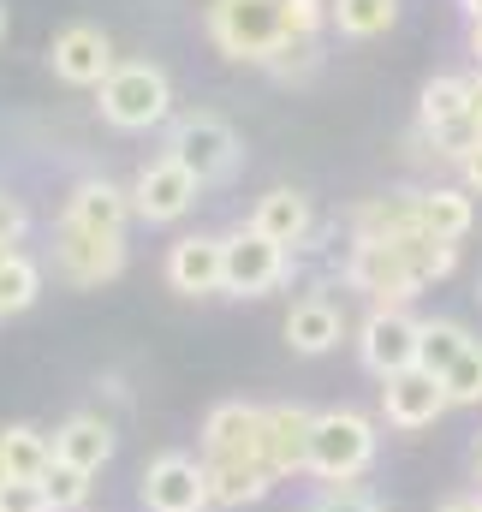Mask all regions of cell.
I'll return each instance as SVG.
<instances>
[{
    "label": "cell",
    "mask_w": 482,
    "mask_h": 512,
    "mask_svg": "<svg viewBox=\"0 0 482 512\" xmlns=\"http://www.w3.org/2000/svg\"><path fill=\"white\" fill-rule=\"evenodd\" d=\"M96 108H102L108 126L149 131L173 114V84H167V72L155 60H125V66H114V78L96 90Z\"/></svg>",
    "instance_id": "obj_1"
},
{
    "label": "cell",
    "mask_w": 482,
    "mask_h": 512,
    "mask_svg": "<svg viewBox=\"0 0 482 512\" xmlns=\"http://www.w3.org/2000/svg\"><path fill=\"white\" fill-rule=\"evenodd\" d=\"M375 423L363 411H316L310 429V471L322 483H358L363 471L375 465Z\"/></svg>",
    "instance_id": "obj_2"
},
{
    "label": "cell",
    "mask_w": 482,
    "mask_h": 512,
    "mask_svg": "<svg viewBox=\"0 0 482 512\" xmlns=\"http://www.w3.org/2000/svg\"><path fill=\"white\" fill-rule=\"evenodd\" d=\"M209 24V42L227 54V60H268L274 42L286 36V18H280V0H209L203 12Z\"/></svg>",
    "instance_id": "obj_3"
},
{
    "label": "cell",
    "mask_w": 482,
    "mask_h": 512,
    "mask_svg": "<svg viewBox=\"0 0 482 512\" xmlns=\"http://www.w3.org/2000/svg\"><path fill=\"white\" fill-rule=\"evenodd\" d=\"M167 155H173L197 185H221V179L239 173L244 143L221 114H185V120H173V131H167Z\"/></svg>",
    "instance_id": "obj_4"
},
{
    "label": "cell",
    "mask_w": 482,
    "mask_h": 512,
    "mask_svg": "<svg viewBox=\"0 0 482 512\" xmlns=\"http://www.w3.org/2000/svg\"><path fill=\"white\" fill-rule=\"evenodd\" d=\"M292 274V251H280L274 239H262L256 227H239L221 239V292L233 298H262Z\"/></svg>",
    "instance_id": "obj_5"
},
{
    "label": "cell",
    "mask_w": 482,
    "mask_h": 512,
    "mask_svg": "<svg viewBox=\"0 0 482 512\" xmlns=\"http://www.w3.org/2000/svg\"><path fill=\"white\" fill-rule=\"evenodd\" d=\"M346 286L363 292L375 310H405L423 292L417 274L405 268V256L393 251V245H352L346 251Z\"/></svg>",
    "instance_id": "obj_6"
},
{
    "label": "cell",
    "mask_w": 482,
    "mask_h": 512,
    "mask_svg": "<svg viewBox=\"0 0 482 512\" xmlns=\"http://www.w3.org/2000/svg\"><path fill=\"white\" fill-rule=\"evenodd\" d=\"M209 465L191 453H161L143 471V512H209Z\"/></svg>",
    "instance_id": "obj_7"
},
{
    "label": "cell",
    "mask_w": 482,
    "mask_h": 512,
    "mask_svg": "<svg viewBox=\"0 0 482 512\" xmlns=\"http://www.w3.org/2000/svg\"><path fill=\"white\" fill-rule=\"evenodd\" d=\"M48 66H54V78L60 84H78V90H102L108 78H114V42H108V30H96V24H66L54 42H48Z\"/></svg>",
    "instance_id": "obj_8"
},
{
    "label": "cell",
    "mask_w": 482,
    "mask_h": 512,
    "mask_svg": "<svg viewBox=\"0 0 482 512\" xmlns=\"http://www.w3.org/2000/svg\"><path fill=\"white\" fill-rule=\"evenodd\" d=\"M447 411H453V405H447L441 376H429V370H417V364L381 382V417H387V429L417 435V429H435Z\"/></svg>",
    "instance_id": "obj_9"
},
{
    "label": "cell",
    "mask_w": 482,
    "mask_h": 512,
    "mask_svg": "<svg viewBox=\"0 0 482 512\" xmlns=\"http://www.w3.org/2000/svg\"><path fill=\"white\" fill-rule=\"evenodd\" d=\"M417 334H423V322L411 316V310H369V322L358 328V358L369 376H399V370H411L417 364Z\"/></svg>",
    "instance_id": "obj_10"
},
{
    "label": "cell",
    "mask_w": 482,
    "mask_h": 512,
    "mask_svg": "<svg viewBox=\"0 0 482 512\" xmlns=\"http://www.w3.org/2000/svg\"><path fill=\"white\" fill-rule=\"evenodd\" d=\"M197 179L173 161V155H161V161H149L137 179H131V215H143V221H155V227H167V221H185L191 209H197Z\"/></svg>",
    "instance_id": "obj_11"
},
{
    "label": "cell",
    "mask_w": 482,
    "mask_h": 512,
    "mask_svg": "<svg viewBox=\"0 0 482 512\" xmlns=\"http://www.w3.org/2000/svg\"><path fill=\"white\" fill-rule=\"evenodd\" d=\"M54 262L72 286H102L125 268V233H84V227H66L54 233Z\"/></svg>",
    "instance_id": "obj_12"
},
{
    "label": "cell",
    "mask_w": 482,
    "mask_h": 512,
    "mask_svg": "<svg viewBox=\"0 0 482 512\" xmlns=\"http://www.w3.org/2000/svg\"><path fill=\"white\" fill-rule=\"evenodd\" d=\"M268 441V411L244 405V399H221L203 417V459H262Z\"/></svg>",
    "instance_id": "obj_13"
},
{
    "label": "cell",
    "mask_w": 482,
    "mask_h": 512,
    "mask_svg": "<svg viewBox=\"0 0 482 512\" xmlns=\"http://www.w3.org/2000/svg\"><path fill=\"white\" fill-rule=\"evenodd\" d=\"M310 429H316V411H304V405H268L262 465H268L274 477H298V471H310Z\"/></svg>",
    "instance_id": "obj_14"
},
{
    "label": "cell",
    "mask_w": 482,
    "mask_h": 512,
    "mask_svg": "<svg viewBox=\"0 0 482 512\" xmlns=\"http://www.w3.org/2000/svg\"><path fill=\"white\" fill-rule=\"evenodd\" d=\"M60 221H66V227H84V233H125V221H131V191H120L114 179H78Z\"/></svg>",
    "instance_id": "obj_15"
},
{
    "label": "cell",
    "mask_w": 482,
    "mask_h": 512,
    "mask_svg": "<svg viewBox=\"0 0 482 512\" xmlns=\"http://www.w3.org/2000/svg\"><path fill=\"white\" fill-rule=\"evenodd\" d=\"M54 459L72 465V471H84V477H96V471L114 459V429H108V417H90V411L66 417V423L54 429Z\"/></svg>",
    "instance_id": "obj_16"
},
{
    "label": "cell",
    "mask_w": 482,
    "mask_h": 512,
    "mask_svg": "<svg viewBox=\"0 0 482 512\" xmlns=\"http://www.w3.org/2000/svg\"><path fill=\"white\" fill-rule=\"evenodd\" d=\"M167 286L185 292V298H203V292H221V239H179L167 251Z\"/></svg>",
    "instance_id": "obj_17"
},
{
    "label": "cell",
    "mask_w": 482,
    "mask_h": 512,
    "mask_svg": "<svg viewBox=\"0 0 482 512\" xmlns=\"http://www.w3.org/2000/svg\"><path fill=\"white\" fill-rule=\"evenodd\" d=\"M340 334H346V316H340V304H328V298H298L292 316H286V346L304 352V358L334 352Z\"/></svg>",
    "instance_id": "obj_18"
},
{
    "label": "cell",
    "mask_w": 482,
    "mask_h": 512,
    "mask_svg": "<svg viewBox=\"0 0 482 512\" xmlns=\"http://www.w3.org/2000/svg\"><path fill=\"white\" fill-rule=\"evenodd\" d=\"M209 465V501L215 507H256L280 477L262 459H203Z\"/></svg>",
    "instance_id": "obj_19"
},
{
    "label": "cell",
    "mask_w": 482,
    "mask_h": 512,
    "mask_svg": "<svg viewBox=\"0 0 482 512\" xmlns=\"http://www.w3.org/2000/svg\"><path fill=\"white\" fill-rule=\"evenodd\" d=\"M250 227H256L262 239H274L280 251H292V245H304V239H310V197H304V191H292V185H280V191H268V197L256 203Z\"/></svg>",
    "instance_id": "obj_20"
},
{
    "label": "cell",
    "mask_w": 482,
    "mask_h": 512,
    "mask_svg": "<svg viewBox=\"0 0 482 512\" xmlns=\"http://www.w3.org/2000/svg\"><path fill=\"white\" fill-rule=\"evenodd\" d=\"M48 465H54V435H42L30 423L0 429V483H42Z\"/></svg>",
    "instance_id": "obj_21"
},
{
    "label": "cell",
    "mask_w": 482,
    "mask_h": 512,
    "mask_svg": "<svg viewBox=\"0 0 482 512\" xmlns=\"http://www.w3.org/2000/svg\"><path fill=\"white\" fill-rule=\"evenodd\" d=\"M411 197H417V227H423L429 239H441V245H459V239L471 233V221H477L471 191L435 185V191H411Z\"/></svg>",
    "instance_id": "obj_22"
},
{
    "label": "cell",
    "mask_w": 482,
    "mask_h": 512,
    "mask_svg": "<svg viewBox=\"0 0 482 512\" xmlns=\"http://www.w3.org/2000/svg\"><path fill=\"white\" fill-rule=\"evenodd\" d=\"M423 131L429 137H441V131L465 126L471 120V78H459V72H441V78H429L423 84Z\"/></svg>",
    "instance_id": "obj_23"
},
{
    "label": "cell",
    "mask_w": 482,
    "mask_h": 512,
    "mask_svg": "<svg viewBox=\"0 0 482 512\" xmlns=\"http://www.w3.org/2000/svg\"><path fill=\"white\" fill-rule=\"evenodd\" d=\"M465 346H471V334H465L459 322H423V334H417V370L447 376V370L459 364Z\"/></svg>",
    "instance_id": "obj_24"
},
{
    "label": "cell",
    "mask_w": 482,
    "mask_h": 512,
    "mask_svg": "<svg viewBox=\"0 0 482 512\" xmlns=\"http://www.w3.org/2000/svg\"><path fill=\"white\" fill-rule=\"evenodd\" d=\"M328 18L340 24V36H381L399 18V0H328Z\"/></svg>",
    "instance_id": "obj_25"
},
{
    "label": "cell",
    "mask_w": 482,
    "mask_h": 512,
    "mask_svg": "<svg viewBox=\"0 0 482 512\" xmlns=\"http://www.w3.org/2000/svg\"><path fill=\"white\" fill-rule=\"evenodd\" d=\"M262 66H268L280 84H304V78L322 66V42H316V36H280L274 54H268Z\"/></svg>",
    "instance_id": "obj_26"
},
{
    "label": "cell",
    "mask_w": 482,
    "mask_h": 512,
    "mask_svg": "<svg viewBox=\"0 0 482 512\" xmlns=\"http://www.w3.org/2000/svg\"><path fill=\"white\" fill-rule=\"evenodd\" d=\"M36 292H42V268H36L24 251H12V256H6V268H0V316L30 310V304H36Z\"/></svg>",
    "instance_id": "obj_27"
},
{
    "label": "cell",
    "mask_w": 482,
    "mask_h": 512,
    "mask_svg": "<svg viewBox=\"0 0 482 512\" xmlns=\"http://www.w3.org/2000/svg\"><path fill=\"white\" fill-rule=\"evenodd\" d=\"M42 495H48V512H78L84 501H90V477L54 459V465L42 471Z\"/></svg>",
    "instance_id": "obj_28"
},
{
    "label": "cell",
    "mask_w": 482,
    "mask_h": 512,
    "mask_svg": "<svg viewBox=\"0 0 482 512\" xmlns=\"http://www.w3.org/2000/svg\"><path fill=\"white\" fill-rule=\"evenodd\" d=\"M441 387H447V405H482V340L459 352V364L441 376Z\"/></svg>",
    "instance_id": "obj_29"
},
{
    "label": "cell",
    "mask_w": 482,
    "mask_h": 512,
    "mask_svg": "<svg viewBox=\"0 0 482 512\" xmlns=\"http://www.w3.org/2000/svg\"><path fill=\"white\" fill-rule=\"evenodd\" d=\"M304 512H381V507L363 495L358 483H328V489H322V495H316Z\"/></svg>",
    "instance_id": "obj_30"
},
{
    "label": "cell",
    "mask_w": 482,
    "mask_h": 512,
    "mask_svg": "<svg viewBox=\"0 0 482 512\" xmlns=\"http://www.w3.org/2000/svg\"><path fill=\"white\" fill-rule=\"evenodd\" d=\"M280 18H286V36H316L328 24V0H280Z\"/></svg>",
    "instance_id": "obj_31"
},
{
    "label": "cell",
    "mask_w": 482,
    "mask_h": 512,
    "mask_svg": "<svg viewBox=\"0 0 482 512\" xmlns=\"http://www.w3.org/2000/svg\"><path fill=\"white\" fill-rule=\"evenodd\" d=\"M0 512H48L42 483H0Z\"/></svg>",
    "instance_id": "obj_32"
},
{
    "label": "cell",
    "mask_w": 482,
    "mask_h": 512,
    "mask_svg": "<svg viewBox=\"0 0 482 512\" xmlns=\"http://www.w3.org/2000/svg\"><path fill=\"white\" fill-rule=\"evenodd\" d=\"M24 233H30V215H24V203L0 191V245H18Z\"/></svg>",
    "instance_id": "obj_33"
},
{
    "label": "cell",
    "mask_w": 482,
    "mask_h": 512,
    "mask_svg": "<svg viewBox=\"0 0 482 512\" xmlns=\"http://www.w3.org/2000/svg\"><path fill=\"white\" fill-rule=\"evenodd\" d=\"M459 173H465V191L477 197V191H482V137L465 149V155H459Z\"/></svg>",
    "instance_id": "obj_34"
},
{
    "label": "cell",
    "mask_w": 482,
    "mask_h": 512,
    "mask_svg": "<svg viewBox=\"0 0 482 512\" xmlns=\"http://www.w3.org/2000/svg\"><path fill=\"white\" fill-rule=\"evenodd\" d=\"M441 512H482V495H459V501H447Z\"/></svg>",
    "instance_id": "obj_35"
},
{
    "label": "cell",
    "mask_w": 482,
    "mask_h": 512,
    "mask_svg": "<svg viewBox=\"0 0 482 512\" xmlns=\"http://www.w3.org/2000/svg\"><path fill=\"white\" fill-rule=\"evenodd\" d=\"M471 54H477V66H482V18H471Z\"/></svg>",
    "instance_id": "obj_36"
},
{
    "label": "cell",
    "mask_w": 482,
    "mask_h": 512,
    "mask_svg": "<svg viewBox=\"0 0 482 512\" xmlns=\"http://www.w3.org/2000/svg\"><path fill=\"white\" fill-rule=\"evenodd\" d=\"M471 114H482V72L471 78Z\"/></svg>",
    "instance_id": "obj_37"
},
{
    "label": "cell",
    "mask_w": 482,
    "mask_h": 512,
    "mask_svg": "<svg viewBox=\"0 0 482 512\" xmlns=\"http://www.w3.org/2000/svg\"><path fill=\"white\" fill-rule=\"evenodd\" d=\"M459 6H465V12H471V18H482V0H459Z\"/></svg>",
    "instance_id": "obj_38"
},
{
    "label": "cell",
    "mask_w": 482,
    "mask_h": 512,
    "mask_svg": "<svg viewBox=\"0 0 482 512\" xmlns=\"http://www.w3.org/2000/svg\"><path fill=\"white\" fill-rule=\"evenodd\" d=\"M6 256H12V245H0V268H6Z\"/></svg>",
    "instance_id": "obj_39"
},
{
    "label": "cell",
    "mask_w": 482,
    "mask_h": 512,
    "mask_svg": "<svg viewBox=\"0 0 482 512\" xmlns=\"http://www.w3.org/2000/svg\"><path fill=\"white\" fill-rule=\"evenodd\" d=\"M0 36H6V6H0Z\"/></svg>",
    "instance_id": "obj_40"
}]
</instances>
